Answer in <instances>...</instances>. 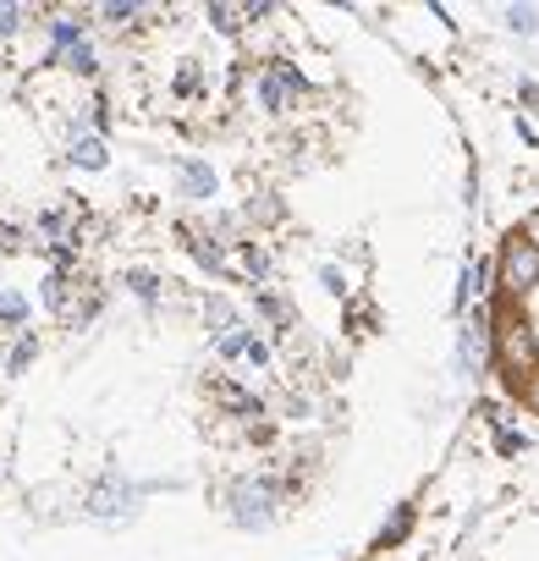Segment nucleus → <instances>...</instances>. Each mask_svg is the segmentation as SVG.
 <instances>
[{"instance_id":"2","label":"nucleus","mask_w":539,"mask_h":561,"mask_svg":"<svg viewBox=\"0 0 539 561\" xmlns=\"http://www.w3.org/2000/svg\"><path fill=\"white\" fill-rule=\"evenodd\" d=\"M501 275H506V293H528L534 280H539V248H528V242H512V248H506V264H501Z\"/></svg>"},{"instance_id":"3","label":"nucleus","mask_w":539,"mask_h":561,"mask_svg":"<svg viewBox=\"0 0 539 561\" xmlns=\"http://www.w3.org/2000/svg\"><path fill=\"white\" fill-rule=\"evenodd\" d=\"M127 501H133V495H127V484H122V479H105V484L89 495V512H100V517H122V512H127Z\"/></svg>"},{"instance_id":"1","label":"nucleus","mask_w":539,"mask_h":561,"mask_svg":"<svg viewBox=\"0 0 539 561\" xmlns=\"http://www.w3.org/2000/svg\"><path fill=\"white\" fill-rule=\"evenodd\" d=\"M501 364L512 375H528L534 369V331H528V320H506L501 325Z\"/></svg>"},{"instance_id":"15","label":"nucleus","mask_w":539,"mask_h":561,"mask_svg":"<svg viewBox=\"0 0 539 561\" xmlns=\"http://www.w3.org/2000/svg\"><path fill=\"white\" fill-rule=\"evenodd\" d=\"M528 397H534V408H539V375H534V386H528Z\"/></svg>"},{"instance_id":"14","label":"nucleus","mask_w":539,"mask_h":561,"mask_svg":"<svg viewBox=\"0 0 539 561\" xmlns=\"http://www.w3.org/2000/svg\"><path fill=\"white\" fill-rule=\"evenodd\" d=\"M528 248H539V209L528 215Z\"/></svg>"},{"instance_id":"10","label":"nucleus","mask_w":539,"mask_h":561,"mask_svg":"<svg viewBox=\"0 0 539 561\" xmlns=\"http://www.w3.org/2000/svg\"><path fill=\"white\" fill-rule=\"evenodd\" d=\"M78 39H83L78 23H56V45H72V50H78Z\"/></svg>"},{"instance_id":"4","label":"nucleus","mask_w":539,"mask_h":561,"mask_svg":"<svg viewBox=\"0 0 539 561\" xmlns=\"http://www.w3.org/2000/svg\"><path fill=\"white\" fill-rule=\"evenodd\" d=\"M72 165L100 171V165H105V144H100V138H78V144H72Z\"/></svg>"},{"instance_id":"7","label":"nucleus","mask_w":539,"mask_h":561,"mask_svg":"<svg viewBox=\"0 0 539 561\" xmlns=\"http://www.w3.org/2000/svg\"><path fill=\"white\" fill-rule=\"evenodd\" d=\"M34 353H39V342H34V336H23V342L12 347V358H7V375H23V369L34 364Z\"/></svg>"},{"instance_id":"11","label":"nucleus","mask_w":539,"mask_h":561,"mask_svg":"<svg viewBox=\"0 0 539 561\" xmlns=\"http://www.w3.org/2000/svg\"><path fill=\"white\" fill-rule=\"evenodd\" d=\"M534 23H539L534 12H523V7H512V28H517V34H534Z\"/></svg>"},{"instance_id":"13","label":"nucleus","mask_w":539,"mask_h":561,"mask_svg":"<svg viewBox=\"0 0 539 561\" xmlns=\"http://www.w3.org/2000/svg\"><path fill=\"white\" fill-rule=\"evenodd\" d=\"M72 67H78V72H94V56H89V50L78 45V50H72Z\"/></svg>"},{"instance_id":"6","label":"nucleus","mask_w":539,"mask_h":561,"mask_svg":"<svg viewBox=\"0 0 539 561\" xmlns=\"http://www.w3.org/2000/svg\"><path fill=\"white\" fill-rule=\"evenodd\" d=\"M23 320H28V298L0 293V325H23Z\"/></svg>"},{"instance_id":"5","label":"nucleus","mask_w":539,"mask_h":561,"mask_svg":"<svg viewBox=\"0 0 539 561\" xmlns=\"http://www.w3.org/2000/svg\"><path fill=\"white\" fill-rule=\"evenodd\" d=\"M182 187H187L193 198H209V193H215V171H209V165H187V171H182Z\"/></svg>"},{"instance_id":"8","label":"nucleus","mask_w":539,"mask_h":561,"mask_svg":"<svg viewBox=\"0 0 539 561\" xmlns=\"http://www.w3.org/2000/svg\"><path fill=\"white\" fill-rule=\"evenodd\" d=\"M242 18H248L242 7H209V23H215L220 34H231V28H242Z\"/></svg>"},{"instance_id":"12","label":"nucleus","mask_w":539,"mask_h":561,"mask_svg":"<svg viewBox=\"0 0 539 561\" xmlns=\"http://www.w3.org/2000/svg\"><path fill=\"white\" fill-rule=\"evenodd\" d=\"M23 23V7H0V34H12Z\"/></svg>"},{"instance_id":"9","label":"nucleus","mask_w":539,"mask_h":561,"mask_svg":"<svg viewBox=\"0 0 539 561\" xmlns=\"http://www.w3.org/2000/svg\"><path fill=\"white\" fill-rule=\"evenodd\" d=\"M259 100L276 111V105H282V78H264V83H259Z\"/></svg>"}]
</instances>
